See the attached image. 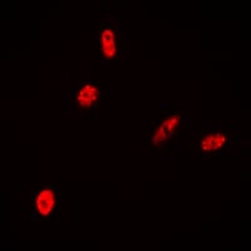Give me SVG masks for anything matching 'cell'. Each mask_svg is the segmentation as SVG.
<instances>
[{
    "mask_svg": "<svg viewBox=\"0 0 251 251\" xmlns=\"http://www.w3.org/2000/svg\"><path fill=\"white\" fill-rule=\"evenodd\" d=\"M100 100V89L97 83L86 82L77 89L75 103L80 111H91L97 106Z\"/></svg>",
    "mask_w": 251,
    "mask_h": 251,
    "instance_id": "1",
    "label": "cell"
},
{
    "mask_svg": "<svg viewBox=\"0 0 251 251\" xmlns=\"http://www.w3.org/2000/svg\"><path fill=\"white\" fill-rule=\"evenodd\" d=\"M100 51L106 59L111 60L118 55L117 34L113 28H104L100 33Z\"/></svg>",
    "mask_w": 251,
    "mask_h": 251,
    "instance_id": "3",
    "label": "cell"
},
{
    "mask_svg": "<svg viewBox=\"0 0 251 251\" xmlns=\"http://www.w3.org/2000/svg\"><path fill=\"white\" fill-rule=\"evenodd\" d=\"M228 142V136L223 132H215L210 133L201 141V150L206 153H214L223 150Z\"/></svg>",
    "mask_w": 251,
    "mask_h": 251,
    "instance_id": "5",
    "label": "cell"
},
{
    "mask_svg": "<svg viewBox=\"0 0 251 251\" xmlns=\"http://www.w3.org/2000/svg\"><path fill=\"white\" fill-rule=\"evenodd\" d=\"M181 125V114L180 113H172L169 117L165 118L160 126L157 127L156 131L153 132L152 136V142L154 145H162V143L167 142L170 138L174 137V134L176 133L177 129L180 128Z\"/></svg>",
    "mask_w": 251,
    "mask_h": 251,
    "instance_id": "2",
    "label": "cell"
},
{
    "mask_svg": "<svg viewBox=\"0 0 251 251\" xmlns=\"http://www.w3.org/2000/svg\"><path fill=\"white\" fill-rule=\"evenodd\" d=\"M55 205H57V194L51 188H44L40 191L35 200V208L38 214L43 217H48L53 212Z\"/></svg>",
    "mask_w": 251,
    "mask_h": 251,
    "instance_id": "4",
    "label": "cell"
}]
</instances>
